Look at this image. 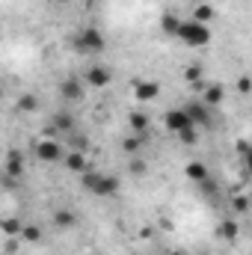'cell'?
<instances>
[{"instance_id": "obj_1", "label": "cell", "mask_w": 252, "mask_h": 255, "mask_svg": "<svg viewBox=\"0 0 252 255\" xmlns=\"http://www.w3.org/2000/svg\"><path fill=\"white\" fill-rule=\"evenodd\" d=\"M80 187L89 196H95V199H110V196L119 193V178L110 175V172H101V169L89 166L86 172H80Z\"/></svg>"}, {"instance_id": "obj_2", "label": "cell", "mask_w": 252, "mask_h": 255, "mask_svg": "<svg viewBox=\"0 0 252 255\" xmlns=\"http://www.w3.org/2000/svg\"><path fill=\"white\" fill-rule=\"evenodd\" d=\"M71 48L80 54V57H95V54H104L107 48V39L98 27H80L74 36H71Z\"/></svg>"}, {"instance_id": "obj_3", "label": "cell", "mask_w": 252, "mask_h": 255, "mask_svg": "<svg viewBox=\"0 0 252 255\" xmlns=\"http://www.w3.org/2000/svg\"><path fill=\"white\" fill-rule=\"evenodd\" d=\"M175 39H181V45H187V48H205V45L211 42V27L202 24V21L187 18V21H181Z\"/></svg>"}, {"instance_id": "obj_4", "label": "cell", "mask_w": 252, "mask_h": 255, "mask_svg": "<svg viewBox=\"0 0 252 255\" xmlns=\"http://www.w3.org/2000/svg\"><path fill=\"white\" fill-rule=\"evenodd\" d=\"M163 128H166L172 136H184V133H193V130H196L184 107H172V110H166V113H163Z\"/></svg>"}, {"instance_id": "obj_5", "label": "cell", "mask_w": 252, "mask_h": 255, "mask_svg": "<svg viewBox=\"0 0 252 255\" xmlns=\"http://www.w3.org/2000/svg\"><path fill=\"white\" fill-rule=\"evenodd\" d=\"M57 95H60V101L63 104H77L83 95H86V83L80 80V77H65V80H60V86H57Z\"/></svg>"}, {"instance_id": "obj_6", "label": "cell", "mask_w": 252, "mask_h": 255, "mask_svg": "<svg viewBox=\"0 0 252 255\" xmlns=\"http://www.w3.org/2000/svg\"><path fill=\"white\" fill-rule=\"evenodd\" d=\"M130 89H133V101L136 104H148V101H157L160 98V83L157 80H148V77H136Z\"/></svg>"}, {"instance_id": "obj_7", "label": "cell", "mask_w": 252, "mask_h": 255, "mask_svg": "<svg viewBox=\"0 0 252 255\" xmlns=\"http://www.w3.org/2000/svg\"><path fill=\"white\" fill-rule=\"evenodd\" d=\"M184 110H187L190 122L196 130H205V128H214V113H211V107L208 104H202V101H187L184 104Z\"/></svg>"}, {"instance_id": "obj_8", "label": "cell", "mask_w": 252, "mask_h": 255, "mask_svg": "<svg viewBox=\"0 0 252 255\" xmlns=\"http://www.w3.org/2000/svg\"><path fill=\"white\" fill-rule=\"evenodd\" d=\"M33 151H36V157L45 160V163H63V154H65V148H63L60 139H39Z\"/></svg>"}, {"instance_id": "obj_9", "label": "cell", "mask_w": 252, "mask_h": 255, "mask_svg": "<svg viewBox=\"0 0 252 255\" xmlns=\"http://www.w3.org/2000/svg\"><path fill=\"white\" fill-rule=\"evenodd\" d=\"M80 80H83L86 86H92V89H104V86L113 80V71L101 63H92V65H86V71H83Z\"/></svg>"}, {"instance_id": "obj_10", "label": "cell", "mask_w": 252, "mask_h": 255, "mask_svg": "<svg viewBox=\"0 0 252 255\" xmlns=\"http://www.w3.org/2000/svg\"><path fill=\"white\" fill-rule=\"evenodd\" d=\"M3 175H9V178H21V175H24V154H21L18 148H9V151H6Z\"/></svg>"}, {"instance_id": "obj_11", "label": "cell", "mask_w": 252, "mask_h": 255, "mask_svg": "<svg viewBox=\"0 0 252 255\" xmlns=\"http://www.w3.org/2000/svg\"><path fill=\"white\" fill-rule=\"evenodd\" d=\"M63 163H65V169L68 172H74V175H80V172H86L89 169V160H86V151H77V148H65V154H63Z\"/></svg>"}, {"instance_id": "obj_12", "label": "cell", "mask_w": 252, "mask_h": 255, "mask_svg": "<svg viewBox=\"0 0 252 255\" xmlns=\"http://www.w3.org/2000/svg\"><path fill=\"white\" fill-rule=\"evenodd\" d=\"M48 128H51L54 133H71V130H74V116H71L68 110H57V113L51 116Z\"/></svg>"}, {"instance_id": "obj_13", "label": "cell", "mask_w": 252, "mask_h": 255, "mask_svg": "<svg viewBox=\"0 0 252 255\" xmlns=\"http://www.w3.org/2000/svg\"><path fill=\"white\" fill-rule=\"evenodd\" d=\"M184 175H187L190 181H196V184H202L205 178H211V169L202 163V160H190L187 166H184Z\"/></svg>"}, {"instance_id": "obj_14", "label": "cell", "mask_w": 252, "mask_h": 255, "mask_svg": "<svg viewBox=\"0 0 252 255\" xmlns=\"http://www.w3.org/2000/svg\"><path fill=\"white\" fill-rule=\"evenodd\" d=\"M181 15L178 12H163V18H160V33H166V36H175L178 33V27H181Z\"/></svg>"}, {"instance_id": "obj_15", "label": "cell", "mask_w": 252, "mask_h": 255, "mask_svg": "<svg viewBox=\"0 0 252 255\" xmlns=\"http://www.w3.org/2000/svg\"><path fill=\"white\" fill-rule=\"evenodd\" d=\"M21 229H24V223H21L18 217H6V220H0V232H3L6 238H12V241L21 238Z\"/></svg>"}, {"instance_id": "obj_16", "label": "cell", "mask_w": 252, "mask_h": 255, "mask_svg": "<svg viewBox=\"0 0 252 255\" xmlns=\"http://www.w3.org/2000/svg\"><path fill=\"white\" fill-rule=\"evenodd\" d=\"M54 226H57V229H65V232L74 229V226H77L74 211H68V208H65V211H57V214H54Z\"/></svg>"}, {"instance_id": "obj_17", "label": "cell", "mask_w": 252, "mask_h": 255, "mask_svg": "<svg viewBox=\"0 0 252 255\" xmlns=\"http://www.w3.org/2000/svg\"><path fill=\"white\" fill-rule=\"evenodd\" d=\"M199 101H202V104H208V107L214 110V107L223 101V86H205V95H202Z\"/></svg>"}, {"instance_id": "obj_18", "label": "cell", "mask_w": 252, "mask_h": 255, "mask_svg": "<svg viewBox=\"0 0 252 255\" xmlns=\"http://www.w3.org/2000/svg\"><path fill=\"white\" fill-rule=\"evenodd\" d=\"M127 125H130V130L142 133V130H148V116H145V113H139V110H130V116H127Z\"/></svg>"}, {"instance_id": "obj_19", "label": "cell", "mask_w": 252, "mask_h": 255, "mask_svg": "<svg viewBox=\"0 0 252 255\" xmlns=\"http://www.w3.org/2000/svg\"><path fill=\"white\" fill-rule=\"evenodd\" d=\"M18 110H24V113L39 110V98H36V95H30V92H27V95H21V98H18Z\"/></svg>"}, {"instance_id": "obj_20", "label": "cell", "mask_w": 252, "mask_h": 255, "mask_svg": "<svg viewBox=\"0 0 252 255\" xmlns=\"http://www.w3.org/2000/svg\"><path fill=\"white\" fill-rule=\"evenodd\" d=\"M211 18H214V9H211L208 3H202V6H196V9H193V21H202V24H208Z\"/></svg>"}, {"instance_id": "obj_21", "label": "cell", "mask_w": 252, "mask_h": 255, "mask_svg": "<svg viewBox=\"0 0 252 255\" xmlns=\"http://www.w3.org/2000/svg\"><path fill=\"white\" fill-rule=\"evenodd\" d=\"M21 238H24V241H30V244H36V241H42V229H36V226H27V223H24Z\"/></svg>"}, {"instance_id": "obj_22", "label": "cell", "mask_w": 252, "mask_h": 255, "mask_svg": "<svg viewBox=\"0 0 252 255\" xmlns=\"http://www.w3.org/2000/svg\"><path fill=\"white\" fill-rule=\"evenodd\" d=\"M130 172H133V175H145V163H142L139 157H130Z\"/></svg>"}, {"instance_id": "obj_23", "label": "cell", "mask_w": 252, "mask_h": 255, "mask_svg": "<svg viewBox=\"0 0 252 255\" xmlns=\"http://www.w3.org/2000/svg\"><path fill=\"white\" fill-rule=\"evenodd\" d=\"M184 77H187V80H202V68H199V65H190L187 71H184Z\"/></svg>"}, {"instance_id": "obj_24", "label": "cell", "mask_w": 252, "mask_h": 255, "mask_svg": "<svg viewBox=\"0 0 252 255\" xmlns=\"http://www.w3.org/2000/svg\"><path fill=\"white\" fill-rule=\"evenodd\" d=\"M122 145H125V151H127V154H136V148H139V139L133 136V139H125Z\"/></svg>"}, {"instance_id": "obj_25", "label": "cell", "mask_w": 252, "mask_h": 255, "mask_svg": "<svg viewBox=\"0 0 252 255\" xmlns=\"http://www.w3.org/2000/svg\"><path fill=\"white\" fill-rule=\"evenodd\" d=\"M235 208H238V211H247V196H238V199H235Z\"/></svg>"}, {"instance_id": "obj_26", "label": "cell", "mask_w": 252, "mask_h": 255, "mask_svg": "<svg viewBox=\"0 0 252 255\" xmlns=\"http://www.w3.org/2000/svg\"><path fill=\"white\" fill-rule=\"evenodd\" d=\"M235 232H238L235 226H223V235H226V238H235Z\"/></svg>"}, {"instance_id": "obj_27", "label": "cell", "mask_w": 252, "mask_h": 255, "mask_svg": "<svg viewBox=\"0 0 252 255\" xmlns=\"http://www.w3.org/2000/svg\"><path fill=\"white\" fill-rule=\"evenodd\" d=\"M0 101H3V86H0Z\"/></svg>"}, {"instance_id": "obj_28", "label": "cell", "mask_w": 252, "mask_h": 255, "mask_svg": "<svg viewBox=\"0 0 252 255\" xmlns=\"http://www.w3.org/2000/svg\"><path fill=\"white\" fill-rule=\"evenodd\" d=\"M172 255H187V253H172Z\"/></svg>"}, {"instance_id": "obj_29", "label": "cell", "mask_w": 252, "mask_h": 255, "mask_svg": "<svg viewBox=\"0 0 252 255\" xmlns=\"http://www.w3.org/2000/svg\"><path fill=\"white\" fill-rule=\"evenodd\" d=\"M57 3H65V0H57Z\"/></svg>"}]
</instances>
